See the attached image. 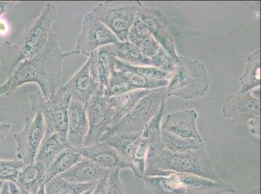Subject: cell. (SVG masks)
I'll use <instances>...</instances> for the list:
<instances>
[{
	"label": "cell",
	"mask_w": 261,
	"mask_h": 194,
	"mask_svg": "<svg viewBox=\"0 0 261 194\" xmlns=\"http://www.w3.org/2000/svg\"><path fill=\"white\" fill-rule=\"evenodd\" d=\"M115 70L127 71L135 74L141 76V77L148 78V79L155 80H169L171 74L169 73L164 72L154 67H142V66H135L116 58Z\"/></svg>",
	"instance_id": "4dcf8cb0"
},
{
	"label": "cell",
	"mask_w": 261,
	"mask_h": 194,
	"mask_svg": "<svg viewBox=\"0 0 261 194\" xmlns=\"http://www.w3.org/2000/svg\"><path fill=\"white\" fill-rule=\"evenodd\" d=\"M25 166L18 158L11 160L0 159V181L16 184L19 174Z\"/></svg>",
	"instance_id": "1f68e13d"
},
{
	"label": "cell",
	"mask_w": 261,
	"mask_h": 194,
	"mask_svg": "<svg viewBox=\"0 0 261 194\" xmlns=\"http://www.w3.org/2000/svg\"><path fill=\"white\" fill-rule=\"evenodd\" d=\"M101 87L91 75V63L88 60L62 88L70 94L71 99L86 105L87 102Z\"/></svg>",
	"instance_id": "2e32d148"
},
{
	"label": "cell",
	"mask_w": 261,
	"mask_h": 194,
	"mask_svg": "<svg viewBox=\"0 0 261 194\" xmlns=\"http://www.w3.org/2000/svg\"><path fill=\"white\" fill-rule=\"evenodd\" d=\"M118 42L116 35L91 12L84 18L82 30L77 38L76 51L79 54L89 57L99 47Z\"/></svg>",
	"instance_id": "30bf717a"
},
{
	"label": "cell",
	"mask_w": 261,
	"mask_h": 194,
	"mask_svg": "<svg viewBox=\"0 0 261 194\" xmlns=\"http://www.w3.org/2000/svg\"><path fill=\"white\" fill-rule=\"evenodd\" d=\"M198 115L194 110H184L168 115L161 130L185 139L203 141L196 127Z\"/></svg>",
	"instance_id": "d6986e66"
},
{
	"label": "cell",
	"mask_w": 261,
	"mask_h": 194,
	"mask_svg": "<svg viewBox=\"0 0 261 194\" xmlns=\"http://www.w3.org/2000/svg\"><path fill=\"white\" fill-rule=\"evenodd\" d=\"M89 131L86 105L71 99L68 111V144L73 148L83 147Z\"/></svg>",
	"instance_id": "ac0fdd59"
},
{
	"label": "cell",
	"mask_w": 261,
	"mask_h": 194,
	"mask_svg": "<svg viewBox=\"0 0 261 194\" xmlns=\"http://www.w3.org/2000/svg\"><path fill=\"white\" fill-rule=\"evenodd\" d=\"M37 194H46V193H45L44 185L42 186L41 188H40V190L38 191Z\"/></svg>",
	"instance_id": "ee69618b"
},
{
	"label": "cell",
	"mask_w": 261,
	"mask_h": 194,
	"mask_svg": "<svg viewBox=\"0 0 261 194\" xmlns=\"http://www.w3.org/2000/svg\"><path fill=\"white\" fill-rule=\"evenodd\" d=\"M153 171L172 172L220 180L205 147L188 153L171 152L163 148L151 161L147 163L144 176Z\"/></svg>",
	"instance_id": "3957f363"
},
{
	"label": "cell",
	"mask_w": 261,
	"mask_h": 194,
	"mask_svg": "<svg viewBox=\"0 0 261 194\" xmlns=\"http://www.w3.org/2000/svg\"><path fill=\"white\" fill-rule=\"evenodd\" d=\"M116 58L135 66L148 67L153 66L151 59L144 56L138 47L130 43L129 41L122 42L118 41L113 44Z\"/></svg>",
	"instance_id": "83f0119b"
},
{
	"label": "cell",
	"mask_w": 261,
	"mask_h": 194,
	"mask_svg": "<svg viewBox=\"0 0 261 194\" xmlns=\"http://www.w3.org/2000/svg\"><path fill=\"white\" fill-rule=\"evenodd\" d=\"M186 194H223L237 193L236 187L228 182L213 180L194 175L177 174Z\"/></svg>",
	"instance_id": "e0dca14e"
},
{
	"label": "cell",
	"mask_w": 261,
	"mask_h": 194,
	"mask_svg": "<svg viewBox=\"0 0 261 194\" xmlns=\"http://www.w3.org/2000/svg\"><path fill=\"white\" fill-rule=\"evenodd\" d=\"M4 183L5 182L0 181V193H1L2 186H3Z\"/></svg>",
	"instance_id": "f6af8a7d"
},
{
	"label": "cell",
	"mask_w": 261,
	"mask_h": 194,
	"mask_svg": "<svg viewBox=\"0 0 261 194\" xmlns=\"http://www.w3.org/2000/svg\"><path fill=\"white\" fill-rule=\"evenodd\" d=\"M168 84V80L148 79L127 71L115 70L109 78L108 86L104 91V96L109 98L137 89L163 88Z\"/></svg>",
	"instance_id": "7c38bea8"
},
{
	"label": "cell",
	"mask_w": 261,
	"mask_h": 194,
	"mask_svg": "<svg viewBox=\"0 0 261 194\" xmlns=\"http://www.w3.org/2000/svg\"><path fill=\"white\" fill-rule=\"evenodd\" d=\"M98 182L77 184L70 183L59 176L53 177L44 184L46 194H91Z\"/></svg>",
	"instance_id": "484cf974"
},
{
	"label": "cell",
	"mask_w": 261,
	"mask_h": 194,
	"mask_svg": "<svg viewBox=\"0 0 261 194\" xmlns=\"http://www.w3.org/2000/svg\"><path fill=\"white\" fill-rule=\"evenodd\" d=\"M8 184L10 194H31L28 191L18 188L15 183L8 182Z\"/></svg>",
	"instance_id": "ab89813d"
},
{
	"label": "cell",
	"mask_w": 261,
	"mask_h": 194,
	"mask_svg": "<svg viewBox=\"0 0 261 194\" xmlns=\"http://www.w3.org/2000/svg\"><path fill=\"white\" fill-rule=\"evenodd\" d=\"M78 54L76 50L63 53L58 35L51 30L42 50L29 60L21 62L8 80L0 86V97L10 96L19 87L34 82L39 85L45 99L51 98L58 90L64 60Z\"/></svg>",
	"instance_id": "6da1fadb"
},
{
	"label": "cell",
	"mask_w": 261,
	"mask_h": 194,
	"mask_svg": "<svg viewBox=\"0 0 261 194\" xmlns=\"http://www.w3.org/2000/svg\"><path fill=\"white\" fill-rule=\"evenodd\" d=\"M153 90H135L126 93L107 98L109 105L112 107L115 112L112 124L109 127L117 124L124 116L130 112V111L136 106L141 99L150 93Z\"/></svg>",
	"instance_id": "cb8c5ba5"
},
{
	"label": "cell",
	"mask_w": 261,
	"mask_h": 194,
	"mask_svg": "<svg viewBox=\"0 0 261 194\" xmlns=\"http://www.w3.org/2000/svg\"><path fill=\"white\" fill-rule=\"evenodd\" d=\"M89 60L91 63V73L92 77L99 83L100 86L106 89L108 86L110 73L107 72L99 63L94 52L89 56Z\"/></svg>",
	"instance_id": "836d02e7"
},
{
	"label": "cell",
	"mask_w": 261,
	"mask_h": 194,
	"mask_svg": "<svg viewBox=\"0 0 261 194\" xmlns=\"http://www.w3.org/2000/svg\"><path fill=\"white\" fill-rule=\"evenodd\" d=\"M45 183L46 165L43 163L35 161L23 168L16 180V184L18 188L31 194H37Z\"/></svg>",
	"instance_id": "603a6c76"
},
{
	"label": "cell",
	"mask_w": 261,
	"mask_h": 194,
	"mask_svg": "<svg viewBox=\"0 0 261 194\" xmlns=\"http://www.w3.org/2000/svg\"><path fill=\"white\" fill-rule=\"evenodd\" d=\"M244 194H260V187L254 188L252 190L247 191V192Z\"/></svg>",
	"instance_id": "7bdbcfd3"
},
{
	"label": "cell",
	"mask_w": 261,
	"mask_h": 194,
	"mask_svg": "<svg viewBox=\"0 0 261 194\" xmlns=\"http://www.w3.org/2000/svg\"><path fill=\"white\" fill-rule=\"evenodd\" d=\"M248 123L250 126L251 133L253 136L260 137V117L254 118Z\"/></svg>",
	"instance_id": "74e56055"
},
{
	"label": "cell",
	"mask_w": 261,
	"mask_h": 194,
	"mask_svg": "<svg viewBox=\"0 0 261 194\" xmlns=\"http://www.w3.org/2000/svg\"><path fill=\"white\" fill-rule=\"evenodd\" d=\"M165 102L161 104L160 110L156 115L149 120L142 132L141 137L148 143V155L146 164L153 159L164 148L161 141V122L165 114Z\"/></svg>",
	"instance_id": "7402d4cb"
},
{
	"label": "cell",
	"mask_w": 261,
	"mask_h": 194,
	"mask_svg": "<svg viewBox=\"0 0 261 194\" xmlns=\"http://www.w3.org/2000/svg\"><path fill=\"white\" fill-rule=\"evenodd\" d=\"M30 101L32 112L41 113L43 116L44 137L58 134L67 139L68 111L71 101L70 94L61 87L51 98L45 99L41 91H39L31 94Z\"/></svg>",
	"instance_id": "8992f818"
},
{
	"label": "cell",
	"mask_w": 261,
	"mask_h": 194,
	"mask_svg": "<svg viewBox=\"0 0 261 194\" xmlns=\"http://www.w3.org/2000/svg\"><path fill=\"white\" fill-rule=\"evenodd\" d=\"M141 135H117L102 141L112 146L133 166L134 174L139 178L144 176L148 155V143Z\"/></svg>",
	"instance_id": "8fae6325"
},
{
	"label": "cell",
	"mask_w": 261,
	"mask_h": 194,
	"mask_svg": "<svg viewBox=\"0 0 261 194\" xmlns=\"http://www.w3.org/2000/svg\"><path fill=\"white\" fill-rule=\"evenodd\" d=\"M78 152L83 157L89 158L103 169L109 170L134 169L115 148L104 142H98L87 147L77 148Z\"/></svg>",
	"instance_id": "9a60e30c"
},
{
	"label": "cell",
	"mask_w": 261,
	"mask_h": 194,
	"mask_svg": "<svg viewBox=\"0 0 261 194\" xmlns=\"http://www.w3.org/2000/svg\"><path fill=\"white\" fill-rule=\"evenodd\" d=\"M70 146L67 139L58 134L44 137L37 153L35 161L43 163L46 169L59 153Z\"/></svg>",
	"instance_id": "d4e9b609"
},
{
	"label": "cell",
	"mask_w": 261,
	"mask_h": 194,
	"mask_svg": "<svg viewBox=\"0 0 261 194\" xmlns=\"http://www.w3.org/2000/svg\"><path fill=\"white\" fill-rule=\"evenodd\" d=\"M56 16V7L47 4L39 17L25 27L18 41L15 43L6 41L0 47L1 68L8 77L21 62L29 60L42 50L48 40Z\"/></svg>",
	"instance_id": "7a4b0ae2"
},
{
	"label": "cell",
	"mask_w": 261,
	"mask_h": 194,
	"mask_svg": "<svg viewBox=\"0 0 261 194\" xmlns=\"http://www.w3.org/2000/svg\"><path fill=\"white\" fill-rule=\"evenodd\" d=\"M137 16L146 26L151 36L175 61L178 62L174 40L168 31L167 20L162 12L155 9L142 8Z\"/></svg>",
	"instance_id": "4fadbf2b"
},
{
	"label": "cell",
	"mask_w": 261,
	"mask_h": 194,
	"mask_svg": "<svg viewBox=\"0 0 261 194\" xmlns=\"http://www.w3.org/2000/svg\"><path fill=\"white\" fill-rule=\"evenodd\" d=\"M259 97L254 96L252 92L244 94H233L227 97L223 108L225 117L233 122H247L260 117Z\"/></svg>",
	"instance_id": "5bb4252c"
},
{
	"label": "cell",
	"mask_w": 261,
	"mask_h": 194,
	"mask_svg": "<svg viewBox=\"0 0 261 194\" xmlns=\"http://www.w3.org/2000/svg\"><path fill=\"white\" fill-rule=\"evenodd\" d=\"M142 5L141 2H101L92 13L116 35L120 42L128 41V33Z\"/></svg>",
	"instance_id": "52a82bcc"
},
{
	"label": "cell",
	"mask_w": 261,
	"mask_h": 194,
	"mask_svg": "<svg viewBox=\"0 0 261 194\" xmlns=\"http://www.w3.org/2000/svg\"><path fill=\"white\" fill-rule=\"evenodd\" d=\"M120 170H111L108 176V194H134L123 183L120 177Z\"/></svg>",
	"instance_id": "e575fe53"
},
{
	"label": "cell",
	"mask_w": 261,
	"mask_h": 194,
	"mask_svg": "<svg viewBox=\"0 0 261 194\" xmlns=\"http://www.w3.org/2000/svg\"><path fill=\"white\" fill-rule=\"evenodd\" d=\"M167 88V96L185 99L203 96L210 86V78L202 63L196 60L179 57Z\"/></svg>",
	"instance_id": "277c9868"
},
{
	"label": "cell",
	"mask_w": 261,
	"mask_h": 194,
	"mask_svg": "<svg viewBox=\"0 0 261 194\" xmlns=\"http://www.w3.org/2000/svg\"><path fill=\"white\" fill-rule=\"evenodd\" d=\"M0 194H10L8 182H5L3 186H2L1 193H0Z\"/></svg>",
	"instance_id": "b9f144b4"
},
{
	"label": "cell",
	"mask_w": 261,
	"mask_h": 194,
	"mask_svg": "<svg viewBox=\"0 0 261 194\" xmlns=\"http://www.w3.org/2000/svg\"><path fill=\"white\" fill-rule=\"evenodd\" d=\"M109 172V170L99 167L89 158L83 157L68 171L59 175V176L70 183H91L99 182L108 176Z\"/></svg>",
	"instance_id": "44dd1931"
},
{
	"label": "cell",
	"mask_w": 261,
	"mask_h": 194,
	"mask_svg": "<svg viewBox=\"0 0 261 194\" xmlns=\"http://www.w3.org/2000/svg\"><path fill=\"white\" fill-rule=\"evenodd\" d=\"M99 63L108 73H111L115 70L116 54L113 44L107 45L99 47L94 51Z\"/></svg>",
	"instance_id": "d6a6232c"
},
{
	"label": "cell",
	"mask_w": 261,
	"mask_h": 194,
	"mask_svg": "<svg viewBox=\"0 0 261 194\" xmlns=\"http://www.w3.org/2000/svg\"><path fill=\"white\" fill-rule=\"evenodd\" d=\"M260 51L248 56L247 66L243 77L240 79L242 88L238 94L248 93L251 89L260 86Z\"/></svg>",
	"instance_id": "f546056e"
},
{
	"label": "cell",
	"mask_w": 261,
	"mask_h": 194,
	"mask_svg": "<svg viewBox=\"0 0 261 194\" xmlns=\"http://www.w3.org/2000/svg\"><path fill=\"white\" fill-rule=\"evenodd\" d=\"M108 176L98 182L91 194H108Z\"/></svg>",
	"instance_id": "8d00e7d4"
},
{
	"label": "cell",
	"mask_w": 261,
	"mask_h": 194,
	"mask_svg": "<svg viewBox=\"0 0 261 194\" xmlns=\"http://www.w3.org/2000/svg\"><path fill=\"white\" fill-rule=\"evenodd\" d=\"M44 136L45 124L42 113H36L34 119L26 117L23 129L13 135L16 143V157L25 165L34 163Z\"/></svg>",
	"instance_id": "9c48e42d"
},
{
	"label": "cell",
	"mask_w": 261,
	"mask_h": 194,
	"mask_svg": "<svg viewBox=\"0 0 261 194\" xmlns=\"http://www.w3.org/2000/svg\"><path fill=\"white\" fill-rule=\"evenodd\" d=\"M82 158L77 148L70 146L66 148L57 156L51 164L46 169V182L68 171Z\"/></svg>",
	"instance_id": "4316f807"
},
{
	"label": "cell",
	"mask_w": 261,
	"mask_h": 194,
	"mask_svg": "<svg viewBox=\"0 0 261 194\" xmlns=\"http://www.w3.org/2000/svg\"><path fill=\"white\" fill-rule=\"evenodd\" d=\"M166 91L167 87L154 89L143 97L117 124L107 130L99 142L117 135L142 134L147 124L158 112L161 104L167 96Z\"/></svg>",
	"instance_id": "5b68a950"
},
{
	"label": "cell",
	"mask_w": 261,
	"mask_h": 194,
	"mask_svg": "<svg viewBox=\"0 0 261 194\" xmlns=\"http://www.w3.org/2000/svg\"><path fill=\"white\" fill-rule=\"evenodd\" d=\"M146 194H186L181 181L174 172L153 171L142 177Z\"/></svg>",
	"instance_id": "ffe728a7"
},
{
	"label": "cell",
	"mask_w": 261,
	"mask_h": 194,
	"mask_svg": "<svg viewBox=\"0 0 261 194\" xmlns=\"http://www.w3.org/2000/svg\"><path fill=\"white\" fill-rule=\"evenodd\" d=\"M105 88L101 87L86 104L89 131L83 146L87 147L98 143L112 124L115 112L104 96Z\"/></svg>",
	"instance_id": "ba28073f"
},
{
	"label": "cell",
	"mask_w": 261,
	"mask_h": 194,
	"mask_svg": "<svg viewBox=\"0 0 261 194\" xmlns=\"http://www.w3.org/2000/svg\"><path fill=\"white\" fill-rule=\"evenodd\" d=\"M161 141L164 148L171 152H192L205 147L203 141L196 139H185L161 130Z\"/></svg>",
	"instance_id": "f1b7e54d"
},
{
	"label": "cell",
	"mask_w": 261,
	"mask_h": 194,
	"mask_svg": "<svg viewBox=\"0 0 261 194\" xmlns=\"http://www.w3.org/2000/svg\"><path fill=\"white\" fill-rule=\"evenodd\" d=\"M137 47H138L144 56L151 59V60L160 53L161 49H163L151 35L142 40Z\"/></svg>",
	"instance_id": "d590c367"
},
{
	"label": "cell",
	"mask_w": 261,
	"mask_h": 194,
	"mask_svg": "<svg viewBox=\"0 0 261 194\" xmlns=\"http://www.w3.org/2000/svg\"><path fill=\"white\" fill-rule=\"evenodd\" d=\"M16 3L17 2L0 1V16L10 13Z\"/></svg>",
	"instance_id": "f35d334b"
},
{
	"label": "cell",
	"mask_w": 261,
	"mask_h": 194,
	"mask_svg": "<svg viewBox=\"0 0 261 194\" xmlns=\"http://www.w3.org/2000/svg\"><path fill=\"white\" fill-rule=\"evenodd\" d=\"M11 129V125L7 123H0V142L8 134Z\"/></svg>",
	"instance_id": "60d3db41"
}]
</instances>
